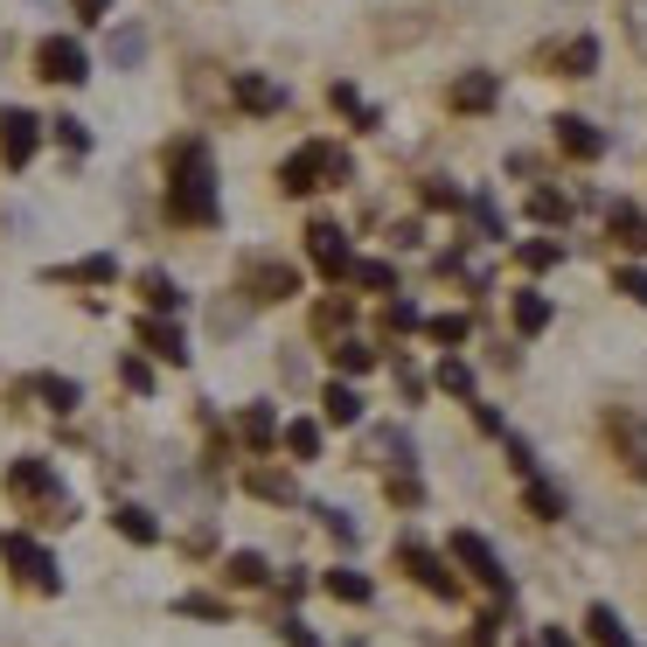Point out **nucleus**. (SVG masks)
Listing matches in <instances>:
<instances>
[{
    "mask_svg": "<svg viewBox=\"0 0 647 647\" xmlns=\"http://www.w3.org/2000/svg\"><path fill=\"white\" fill-rule=\"evenodd\" d=\"M570 251H564V237H529V244H516V264L522 272H550V264H564Z\"/></svg>",
    "mask_w": 647,
    "mask_h": 647,
    "instance_id": "obj_31",
    "label": "nucleus"
},
{
    "mask_svg": "<svg viewBox=\"0 0 647 647\" xmlns=\"http://www.w3.org/2000/svg\"><path fill=\"white\" fill-rule=\"evenodd\" d=\"M550 320H557V307H550L543 285H516V293H508V328H516L522 341H537Z\"/></svg>",
    "mask_w": 647,
    "mask_h": 647,
    "instance_id": "obj_15",
    "label": "nucleus"
},
{
    "mask_svg": "<svg viewBox=\"0 0 647 647\" xmlns=\"http://www.w3.org/2000/svg\"><path fill=\"white\" fill-rule=\"evenodd\" d=\"M349 285H363V293H397V264L390 258H355V272H349Z\"/></svg>",
    "mask_w": 647,
    "mask_h": 647,
    "instance_id": "obj_32",
    "label": "nucleus"
},
{
    "mask_svg": "<svg viewBox=\"0 0 647 647\" xmlns=\"http://www.w3.org/2000/svg\"><path fill=\"white\" fill-rule=\"evenodd\" d=\"M223 578H231V585H264L272 570H264V557H258V550H237V557L223 564Z\"/></svg>",
    "mask_w": 647,
    "mask_h": 647,
    "instance_id": "obj_40",
    "label": "nucleus"
},
{
    "mask_svg": "<svg viewBox=\"0 0 647 647\" xmlns=\"http://www.w3.org/2000/svg\"><path fill=\"white\" fill-rule=\"evenodd\" d=\"M334 363H341V376H369L376 369V349H369V341H341V349H334Z\"/></svg>",
    "mask_w": 647,
    "mask_h": 647,
    "instance_id": "obj_38",
    "label": "nucleus"
},
{
    "mask_svg": "<svg viewBox=\"0 0 647 647\" xmlns=\"http://www.w3.org/2000/svg\"><path fill=\"white\" fill-rule=\"evenodd\" d=\"M0 557L22 570L35 592H63V570H56V557H49V550L35 543V537H22V529H8V537H0Z\"/></svg>",
    "mask_w": 647,
    "mask_h": 647,
    "instance_id": "obj_6",
    "label": "nucleus"
},
{
    "mask_svg": "<svg viewBox=\"0 0 647 647\" xmlns=\"http://www.w3.org/2000/svg\"><path fill=\"white\" fill-rule=\"evenodd\" d=\"M49 279H56V285H111V279H119V258H111V251H91V258H78V264H56Z\"/></svg>",
    "mask_w": 647,
    "mask_h": 647,
    "instance_id": "obj_19",
    "label": "nucleus"
},
{
    "mask_svg": "<svg viewBox=\"0 0 647 647\" xmlns=\"http://www.w3.org/2000/svg\"><path fill=\"white\" fill-rule=\"evenodd\" d=\"M425 334L439 341V349H460V341L473 334V314H432V320H425Z\"/></svg>",
    "mask_w": 647,
    "mask_h": 647,
    "instance_id": "obj_35",
    "label": "nucleus"
},
{
    "mask_svg": "<svg viewBox=\"0 0 647 647\" xmlns=\"http://www.w3.org/2000/svg\"><path fill=\"white\" fill-rule=\"evenodd\" d=\"M244 487H251L258 502H279V508H285V502H299V487L285 481V473H272V467H258V473H251V481H244Z\"/></svg>",
    "mask_w": 647,
    "mask_h": 647,
    "instance_id": "obj_34",
    "label": "nucleus"
},
{
    "mask_svg": "<svg viewBox=\"0 0 647 647\" xmlns=\"http://www.w3.org/2000/svg\"><path fill=\"white\" fill-rule=\"evenodd\" d=\"M473 425H481L487 439H508V417L494 411V404H481V397H473Z\"/></svg>",
    "mask_w": 647,
    "mask_h": 647,
    "instance_id": "obj_45",
    "label": "nucleus"
},
{
    "mask_svg": "<svg viewBox=\"0 0 647 647\" xmlns=\"http://www.w3.org/2000/svg\"><path fill=\"white\" fill-rule=\"evenodd\" d=\"M8 487L22 494V502H43V494L56 502V467H49V460H14V467H8Z\"/></svg>",
    "mask_w": 647,
    "mask_h": 647,
    "instance_id": "obj_20",
    "label": "nucleus"
},
{
    "mask_svg": "<svg viewBox=\"0 0 647 647\" xmlns=\"http://www.w3.org/2000/svg\"><path fill=\"white\" fill-rule=\"evenodd\" d=\"M502 105V70H460L446 84V111H467V119H487Z\"/></svg>",
    "mask_w": 647,
    "mask_h": 647,
    "instance_id": "obj_9",
    "label": "nucleus"
},
{
    "mask_svg": "<svg viewBox=\"0 0 647 647\" xmlns=\"http://www.w3.org/2000/svg\"><path fill=\"white\" fill-rule=\"evenodd\" d=\"M384 328H390V334H417V328H425V314H417L411 299H397V293H390V307H384Z\"/></svg>",
    "mask_w": 647,
    "mask_h": 647,
    "instance_id": "obj_42",
    "label": "nucleus"
},
{
    "mask_svg": "<svg viewBox=\"0 0 647 647\" xmlns=\"http://www.w3.org/2000/svg\"><path fill=\"white\" fill-rule=\"evenodd\" d=\"M341 181H355V161L341 154V146H328V140L293 146L285 167H279V188H285V196H314V188H341Z\"/></svg>",
    "mask_w": 647,
    "mask_h": 647,
    "instance_id": "obj_2",
    "label": "nucleus"
},
{
    "mask_svg": "<svg viewBox=\"0 0 647 647\" xmlns=\"http://www.w3.org/2000/svg\"><path fill=\"white\" fill-rule=\"evenodd\" d=\"M111 522H119V537H126V543H161L154 508H140V502H119V508H111Z\"/></svg>",
    "mask_w": 647,
    "mask_h": 647,
    "instance_id": "obj_27",
    "label": "nucleus"
},
{
    "mask_svg": "<svg viewBox=\"0 0 647 647\" xmlns=\"http://www.w3.org/2000/svg\"><path fill=\"white\" fill-rule=\"evenodd\" d=\"M314 516H320V529H328V537H334V543H349V550H355V537H363V529H355V516H349V508H334V502H320V508H314Z\"/></svg>",
    "mask_w": 647,
    "mask_h": 647,
    "instance_id": "obj_39",
    "label": "nucleus"
},
{
    "mask_svg": "<svg viewBox=\"0 0 647 647\" xmlns=\"http://www.w3.org/2000/svg\"><path fill=\"white\" fill-rule=\"evenodd\" d=\"M369 452H376V467H417V446H411V432L404 425H384V432H376V439H369Z\"/></svg>",
    "mask_w": 647,
    "mask_h": 647,
    "instance_id": "obj_23",
    "label": "nucleus"
},
{
    "mask_svg": "<svg viewBox=\"0 0 647 647\" xmlns=\"http://www.w3.org/2000/svg\"><path fill=\"white\" fill-rule=\"evenodd\" d=\"M605 237H613L626 258H647V209L613 196V202H605Z\"/></svg>",
    "mask_w": 647,
    "mask_h": 647,
    "instance_id": "obj_12",
    "label": "nucleus"
},
{
    "mask_svg": "<svg viewBox=\"0 0 647 647\" xmlns=\"http://www.w3.org/2000/svg\"><path fill=\"white\" fill-rule=\"evenodd\" d=\"M328 105H334V111H349V119H363V111H369V105H363V91H355L349 78H334V84H328Z\"/></svg>",
    "mask_w": 647,
    "mask_h": 647,
    "instance_id": "obj_43",
    "label": "nucleus"
},
{
    "mask_svg": "<svg viewBox=\"0 0 647 647\" xmlns=\"http://www.w3.org/2000/svg\"><path fill=\"white\" fill-rule=\"evenodd\" d=\"M140 293H146V307H154V314H181L188 307V293L161 272V264H154V272H140Z\"/></svg>",
    "mask_w": 647,
    "mask_h": 647,
    "instance_id": "obj_28",
    "label": "nucleus"
},
{
    "mask_svg": "<svg viewBox=\"0 0 647 647\" xmlns=\"http://www.w3.org/2000/svg\"><path fill=\"white\" fill-rule=\"evenodd\" d=\"M397 564H404V570H411L417 585H425L432 599H460V578H452V570H446V557H439V550H432V543L404 537V543H397Z\"/></svg>",
    "mask_w": 647,
    "mask_h": 647,
    "instance_id": "obj_8",
    "label": "nucleus"
},
{
    "mask_svg": "<svg viewBox=\"0 0 647 647\" xmlns=\"http://www.w3.org/2000/svg\"><path fill=\"white\" fill-rule=\"evenodd\" d=\"M111 56H119V63H140V56H146V35H140V28H119V43H111Z\"/></svg>",
    "mask_w": 647,
    "mask_h": 647,
    "instance_id": "obj_47",
    "label": "nucleus"
},
{
    "mask_svg": "<svg viewBox=\"0 0 647 647\" xmlns=\"http://www.w3.org/2000/svg\"><path fill=\"white\" fill-rule=\"evenodd\" d=\"M237 432H244V446H251V452H264L285 425H279V411H272V404H251V411L237 417Z\"/></svg>",
    "mask_w": 647,
    "mask_h": 647,
    "instance_id": "obj_29",
    "label": "nucleus"
},
{
    "mask_svg": "<svg viewBox=\"0 0 647 647\" xmlns=\"http://www.w3.org/2000/svg\"><path fill=\"white\" fill-rule=\"evenodd\" d=\"M279 439H285V452H293V460H320V425H314V417H293Z\"/></svg>",
    "mask_w": 647,
    "mask_h": 647,
    "instance_id": "obj_33",
    "label": "nucleus"
},
{
    "mask_svg": "<svg viewBox=\"0 0 647 647\" xmlns=\"http://www.w3.org/2000/svg\"><path fill=\"white\" fill-rule=\"evenodd\" d=\"M417 196H425V209H467V188L446 181V175H425V188H417Z\"/></svg>",
    "mask_w": 647,
    "mask_h": 647,
    "instance_id": "obj_37",
    "label": "nucleus"
},
{
    "mask_svg": "<svg viewBox=\"0 0 647 647\" xmlns=\"http://www.w3.org/2000/svg\"><path fill=\"white\" fill-rule=\"evenodd\" d=\"M119 376H126V390H140V397H146V390H154V369H146V363H140V355H126V363H119Z\"/></svg>",
    "mask_w": 647,
    "mask_h": 647,
    "instance_id": "obj_46",
    "label": "nucleus"
},
{
    "mask_svg": "<svg viewBox=\"0 0 647 647\" xmlns=\"http://www.w3.org/2000/svg\"><path fill=\"white\" fill-rule=\"evenodd\" d=\"M550 146H557L564 161L592 167V161L613 154V132H599L592 119H585V111H557V119H550Z\"/></svg>",
    "mask_w": 647,
    "mask_h": 647,
    "instance_id": "obj_4",
    "label": "nucleus"
},
{
    "mask_svg": "<svg viewBox=\"0 0 647 647\" xmlns=\"http://www.w3.org/2000/svg\"><path fill=\"white\" fill-rule=\"evenodd\" d=\"M140 341H146V355H161L167 369H181V363H188L181 328H175V320H161V314H146V320H140Z\"/></svg>",
    "mask_w": 647,
    "mask_h": 647,
    "instance_id": "obj_17",
    "label": "nucleus"
},
{
    "mask_svg": "<svg viewBox=\"0 0 647 647\" xmlns=\"http://www.w3.org/2000/svg\"><path fill=\"white\" fill-rule=\"evenodd\" d=\"M599 56H605V49H599V35H585V28H578V35H564V43H550V49H543V63H557V78H599Z\"/></svg>",
    "mask_w": 647,
    "mask_h": 647,
    "instance_id": "obj_13",
    "label": "nucleus"
},
{
    "mask_svg": "<svg viewBox=\"0 0 647 647\" xmlns=\"http://www.w3.org/2000/svg\"><path fill=\"white\" fill-rule=\"evenodd\" d=\"M307 258H314L328 279H349V272H355V244H349V231H341L334 216H314V223H307Z\"/></svg>",
    "mask_w": 647,
    "mask_h": 647,
    "instance_id": "obj_7",
    "label": "nucleus"
},
{
    "mask_svg": "<svg viewBox=\"0 0 647 647\" xmlns=\"http://www.w3.org/2000/svg\"><path fill=\"white\" fill-rule=\"evenodd\" d=\"M35 78H49V84H84L91 78V56L78 35H49L43 49H35Z\"/></svg>",
    "mask_w": 647,
    "mask_h": 647,
    "instance_id": "obj_10",
    "label": "nucleus"
},
{
    "mask_svg": "<svg viewBox=\"0 0 647 647\" xmlns=\"http://www.w3.org/2000/svg\"><path fill=\"white\" fill-rule=\"evenodd\" d=\"M35 140H43V119H35V111H0V161L8 167H28L35 161Z\"/></svg>",
    "mask_w": 647,
    "mask_h": 647,
    "instance_id": "obj_14",
    "label": "nucleus"
},
{
    "mask_svg": "<svg viewBox=\"0 0 647 647\" xmlns=\"http://www.w3.org/2000/svg\"><path fill=\"white\" fill-rule=\"evenodd\" d=\"M320 592H328V599H341V605H369V599H376V585H369L355 564H334L328 578H320Z\"/></svg>",
    "mask_w": 647,
    "mask_h": 647,
    "instance_id": "obj_21",
    "label": "nucleus"
},
{
    "mask_svg": "<svg viewBox=\"0 0 647 647\" xmlns=\"http://www.w3.org/2000/svg\"><path fill=\"white\" fill-rule=\"evenodd\" d=\"M543 647H578V640H570L564 626H543Z\"/></svg>",
    "mask_w": 647,
    "mask_h": 647,
    "instance_id": "obj_51",
    "label": "nucleus"
},
{
    "mask_svg": "<svg viewBox=\"0 0 647 647\" xmlns=\"http://www.w3.org/2000/svg\"><path fill=\"white\" fill-rule=\"evenodd\" d=\"M244 293H251L258 307H279V299L299 293V264H285L272 251H251V258H244Z\"/></svg>",
    "mask_w": 647,
    "mask_h": 647,
    "instance_id": "obj_5",
    "label": "nucleus"
},
{
    "mask_svg": "<svg viewBox=\"0 0 647 647\" xmlns=\"http://www.w3.org/2000/svg\"><path fill=\"white\" fill-rule=\"evenodd\" d=\"M467 216H473V231H481V244H508V216H502V202H494L487 188L467 196Z\"/></svg>",
    "mask_w": 647,
    "mask_h": 647,
    "instance_id": "obj_22",
    "label": "nucleus"
},
{
    "mask_svg": "<svg viewBox=\"0 0 647 647\" xmlns=\"http://www.w3.org/2000/svg\"><path fill=\"white\" fill-rule=\"evenodd\" d=\"M605 439H613V452H620V467L634 473V481H647V417L640 411H605Z\"/></svg>",
    "mask_w": 647,
    "mask_h": 647,
    "instance_id": "obj_11",
    "label": "nucleus"
},
{
    "mask_svg": "<svg viewBox=\"0 0 647 647\" xmlns=\"http://www.w3.org/2000/svg\"><path fill=\"white\" fill-rule=\"evenodd\" d=\"M522 502H529V516H537V522H564V487L557 481H550V473L537 467V473H522Z\"/></svg>",
    "mask_w": 647,
    "mask_h": 647,
    "instance_id": "obj_18",
    "label": "nucleus"
},
{
    "mask_svg": "<svg viewBox=\"0 0 647 647\" xmlns=\"http://www.w3.org/2000/svg\"><path fill=\"white\" fill-rule=\"evenodd\" d=\"M231 98H237V111H251V119H272V111L285 105V84H272L264 70H237V78H231Z\"/></svg>",
    "mask_w": 647,
    "mask_h": 647,
    "instance_id": "obj_16",
    "label": "nucleus"
},
{
    "mask_svg": "<svg viewBox=\"0 0 647 647\" xmlns=\"http://www.w3.org/2000/svg\"><path fill=\"white\" fill-rule=\"evenodd\" d=\"M432 384H439L446 397H460V404H473V363H467L460 349H446V355H439V369H432Z\"/></svg>",
    "mask_w": 647,
    "mask_h": 647,
    "instance_id": "obj_24",
    "label": "nucleus"
},
{
    "mask_svg": "<svg viewBox=\"0 0 647 647\" xmlns=\"http://www.w3.org/2000/svg\"><path fill=\"white\" fill-rule=\"evenodd\" d=\"M529 216H537L543 231H564V223H570V196H564V188H529Z\"/></svg>",
    "mask_w": 647,
    "mask_h": 647,
    "instance_id": "obj_30",
    "label": "nucleus"
},
{
    "mask_svg": "<svg viewBox=\"0 0 647 647\" xmlns=\"http://www.w3.org/2000/svg\"><path fill=\"white\" fill-rule=\"evenodd\" d=\"M279 634H285V640H293V647H320V640L307 634V620H299V613H285V620H279Z\"/></svg>",
    "mask_w": 647,
    "mask_h": 647,
    "instance_id": "obj_49",
    "label": "nucleus"
},
{
    "mask_svg": "<svg viewBox=\"0 0 647 647\" xmlns=\"http://www.w3.org/2000/svg\"><path fill=\"white\" fill-rule=\"evenodd\" d=\"M175 613H188V620H231V605H223V599H175Z\"/></svg>",
    "mask_w": 647,
    "mask_h": 647,
    "instance_id": "obj_44",
    "label": "nucleus"
},
{
    "mask_svg": "<svg viewBox=\"0 0 647 647\" xmlns=\"http://www.w3.org/2000/svg\"><path fill=\"white\" fill-rule=\"evenodd\" d=\"M446 557L452 564H460L467 570V578L473 585H481V592H494V599H516V578H508V564H502V550H494L487 537H481V529H452V537H446Z\"/></svg>",
    "mask_w": 647,
    "mask_h": 647,
    "instance_id": "obj_3",
    "label": "nucleus"
},
{
    "mask_svg": "<svg viewBox=\"0 0 647 647\" xmlns=\"http://www.w3.org/2000/svg\"><path fill=\"white\" fill-rule=\"evenodd\" d=\"M70 8H78L84 22H111V0H70Z\"/></svg>",
    "mask_w": 647,
    "mask_h": 647,
    "instance_id": "obj_50",
    "label": "nucleus"
},
{
    "mask_svg": "<svg viewBox=\"0 0 647 647\" xmlns=\"http://www.w3.org/2000/svg\"><path fill=\"white\" fill-rule=\"evenodd\" d=\"M320 417H328V425H363V390H355V384H328V390H320Z\"/></svg>",
    "mask_w": 647,
    "mask_h": 647,
    "instance_id": "obj_25",
    "label": "nucleus"
},
{
    "mask_svg": "<svg viewBox=\"0 0 647 647\" xmlns=\"http://www.w3.org/2000/svg\"><path fill=\"white\" fill-rule=\"evenodd\" d=\"M314 320H320V328L334 334V328H349V320H355V307H349V299H328V307H320Z\"/></svg>",
    "mask_w": 647,
    "mask_h": 647,
    "instance_id": "obj_48",
    "label": "nucleus"
},
{
    "mask_svg": "<svg viewBox=\"0 0 647 647\" xmlns=\"http://www.w3.org/2000/svg\"><path fill=\"white\" fill-rule=\"evenodd\" d=\"M585 634H592L599 647H640L634 634H626V620H620V613H613V605H605V599L592 605V613H585Z\"/></svg>",
    "mask_w": 647,
    "mask_h": 647,
    "instance_id": "obj_26",
    "label": "nucleus"
},
{
    "mask_svg": "<svg viewBox=\"0 0 647 647\" xmlns=\"http://www.w3.org/2000/svg\"><path fill=\"white\" fill-rule=\"evenodd\" d=\"M35 390H43L49 411H78V404H84V390L70 384V376H35Z\"/></svg>",
    "mask_w": 647,
    "mask_h": 647,
    "instance_id": "obj_36",
    "label": "nucleus"
},
{
    "mask_svg": "<svg viewBox=\"0 0 647 647\" xmlns=\"http://www.w3.org/2000/svg\"><path fill=\"white\" fill-rule=\"evenodd\" d=\"M613 293L634 299V307H647V264H613Z\"/></svg>",
    "mask_w": 647,
    "mask_h": 647,
    "instance_id": "obj_41",
    "label": "nucleus"
},
{
    "mask_svg": "<svg viewBox=\"0 0 647 647\" xmlns=\"http://www.w3.org/2000/svg\"><path fill=\"white\" fill-rule=\"evenodd\" d=\"M167 216L188 223V231H216L223 196H216V161H209L202 140H181L175 161H167Z\"/></svg>",
    "mask_w": 647,
    "mask_h": 647,
    "instance_id": "obj_1",
    "label": "nucleus"
}]
</instances>
